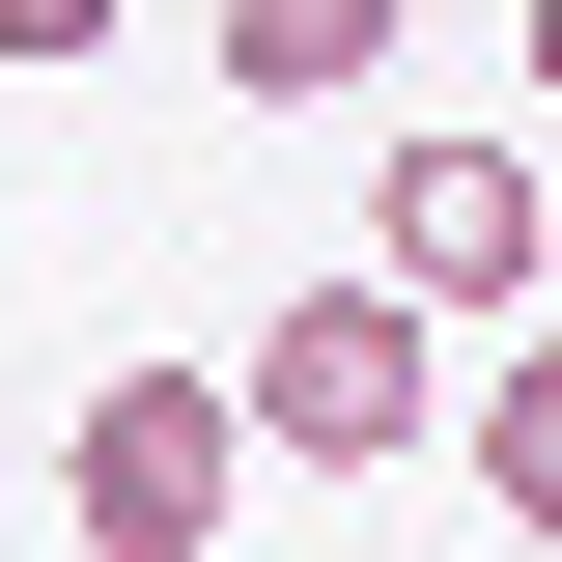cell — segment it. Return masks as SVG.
Instances as JSON below:
<instances>
[{
    "label": "cell",
    "instance_id": "1",
    "mask_svg": "<svg viewBox=\"0 0 562 562\" xmlns=\"http://www.w3.org/2000/svg\"><path fill=\"white\" fill-rule=\"evenodd\" d=\"M225 422H254L281 479H394L422 422H450V338H422L394 281H281L254 338H225Z\"/></svg>",
    "mask_w": 562,
    "mask_h": 562
},
{
    "label": "cell",
    "instance_id": "2",
    "mask_svg": "<svg viewBox=\"0 0 562 562\" xmlns=\"http://www.w3.org/2000/svg\"><path fill=\"white\" fill-rule=\"evenodd\" d=\"M535 225H562V169H535V140H479V113H422L394 169H366V281H394L422 338L535 310Z\"/></svg>",
    "mask_w": 562,
    "mask_h": 562
},
{
    "label": "cell",
    "instance_id": "3",
    "mask_svg": "<svg viewBox=\"0 0 562 562\" xmlns=\"http://www.w3.org/2000/svg\"><path fill=\"white\" fill-rule=\"evenodd\" d=\"M225 366H113V394L57 422V506H85V562H225Z\"/></svg>",
    "mask_w": 562,
    "mask_h": 562
},
{
    "label": "cell",
    "instance_id": "4",
    "mask_svg": "<svg viewBox=\"0 0 562 562\" xmlns=\"http://www.w3.org/2000/svg\"><path fill=\"white\" fill-rule=\"evenodd\" d=\"M394 29H422V0H225V85H254V113H310V85H366Z\"/></svg>",
    "mask_w": 562,
    "mask_h": 562
},
{
    "label": "cell",
    "instance_id": "5",
    "mask_svg": "<svg viewBox=\"0 0 562 562\" xmlns=\"http://www.w3.org/2000/svg\"><path fill=\"white\" fill-rule=\"evenodd\" d=\"M479 506H506V535H562V338L479 366Z\"/></svg>",
    "mask_w": 562,
    "mask_h": 562
},
{
    "label": "cell",
    "instance_id": "6",
    "mask_svg": "<svg viewBox=\"0 0 562 562\" xmlns=\"http://www.w3.org/2000/svg\"><path fill=\"white\" fill-rule=\"evenodd\" d=\"M0 57H113V0H0Z\"/></svg>",
    "mask_w": 562,
    "mask_h": 562
},
{
    "label": "cell",
    "instance_id": "7",
    "mask_svg": "<svg viewBox=\"0 0 562 562\" xmlns=\"http://www.w3.org/2000/svg\"><path fill=\"white\" fill-rule=\"evenodd\" d=\"M535 113H562V0H535Z\"/></svg>",
    "mask_w": 562,
    "mask_h": 562
},
{
    "label": "cell",
    "instance_id": "8",
    "mask_svg": "<svg viewBox=\"0 0 562 562\" xmlns=\"http://www.w3.org/2000/svg\"><path fill=\"white\" fill-rule=\"evenodd\" d=\"M535 338H562V225H535Z\"/></svg>",
    "mask_w": 562,
    "mask_h": 562
}]
</instances>
